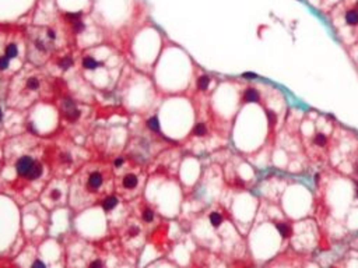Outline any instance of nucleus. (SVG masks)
I'll use <instances>...</instances> for the list:
<instances>
[{
	"mask_svg": "<svg viewBox=\"0 0 358 268\" xmlns=\"http://www.w3.org/2000/svg\"><path fill=\"white\" fill-rule=\"evenodd\" d=\"M34 163L35 162L31 156H23V158H20L17 161V163H16V170H17V173L20 176H27L29 173V170L32 169Z\"/></svg>",
	"mask_w": 358,
	"mask_h": 268,
	"instance_id": "1",
	"label": "nucleus"
},
{
	"mask_svg": "<svg viewBox=\"0 0 358 268\" xmlns=\"http://www.w3.org/2000/svg\"><path fill=\"white\" fill-rule=\"evenodd\" d=\"M102 184V175L98 172H94L90 175V177H88V189H90V191H95L97 189H99Z\"/></svg>",
	"mask_w": 358,
	"mask_h": 268,
	"instance_id": "2",
	"label": "nucleus"
},
{
	"mask_svg": "<svg viewBox=\"0 0 358 268\" xmlns=\"http://www.w3.org/2000/svg\"><path fill=\"white\" fill-rule=\"evenodd\" d=\"M118 203H119L118 198L111 195V197H106L104 201H102V208H104V211H112V209L118 205Z\"/></svg>",
	"mask_w": 358,
	"mask_h": 268,
	"instance_id": "3",
	"label": "nucleus"
},
{
	"mask_svg": "<svg viewBox=\"0 0 358 268\" xmlns=\"http://www.w3.org/2000/svg\"><path fill=\"white\" fill-rule=\"evenodd\" d=\"M41 175H42V165H41V163H34L32 169L29 170V173L25 176V177L29 179V180H35V179H38Z\"/></svg>",
	"mask_w": 358,
	"mask_h": 268,
	"instance_id": "4",
	"label": "nucleus"
},
{
	"mask_svg": "<svg viewBox=\"0 0 358 268\" xmlns=\"http://www.w3.org/2000/svg\"><path fill=\"white\" fill-rule=\"evenodd\" d=\"M259 92L255 91L253 88H249L245 91V95H243V99L245 102H257L259 100Z\"/></svg>",
	"mask_w": 358,
	"mask_h": 268,
	"instance_id": "5",
	"label": "nucleus"
},
{
	"mask_svg": "<svg viewBox=\"0 0 358 268\" xmlns=\"http://www.w3.org/2000/svg\"><path fill=\"white\" fill-rule=\"evenodd\" d=\"M137 176L134 175H126L123 177V186L126 187V189H134L136 186H137Z\"/></svg>",
	"mask_w": 358,
	"mask_h": 268,
	"instance_id": "6",
	"label": "nucleus"
},
{
	"mask_svg": "<svg viewBox=\"0 0 358 268\" xmlns=\"http://www.w3.org/2000/svg\"><path fill=\"white\" fill-rule=\"evenodd\" d=\"M99 66V63L95 60V59H93L91 56H87V57L83 59V67L87 70H94L97 69V67Z\"/></svg>",
	"mask_w": 358,
	"mask_h": 268,
	"instance_id": "7",
	"label": "nucleus"
},
{
	"mask_svg": "<svg viewBox=\"0 0 358 268\" xmlns=\"http://www.w3.org/2000/svg\"><path fill=\"white\" fill-rule=\"evenodd\" d=\"M346 21H347V24H350V25L358 24V13H357L355 10L347 11V14H346Z\"/></svg>",
	"mask_w": 358,
	"mask_h": 268,
	"instance_id": "8",
	"label": "nucleus"
},
{
	"mask_svg": "<svg viewBox=\"0 0 358 268\" xmlns=\"http://www.w3.org/2000/svg\"><path fill=\"white\" fill-rule=\"evenodd\" d=\"M65 117L67 120H70V122H74V120H77L80 117V110L77 108L74 109H69V110H65Z\"/></svg>",
	"mask_w": 358,
	"mask_h": 268,
	"instance_id": "9",
	"label": "nucleus"
},
{
	"mask_svg": "<svg viewBox=\"0 0 358 268\" xmlns=\"http://www.w3.org/2000/svg\"><path fill=\"white\" fill-rule=\"evenodd\" d=\"M147 127H148L151 131H160V120H158V117L157 116L150 117V119L147 120Z\"/></svg>",
	"mask_w": 358,
	"mask_h": 268,
	"instance_id": "10",
	"label": "nucleus"
},
{
	"mask_svg": "<svg viewBox=\"0 0 358 268\" xmlns=\"http://www.w3.org/2000/svg\"><path fill=\"white\" fill-rule=\"evenodd\" d=\"M209 85H210L209 75H202V77L197 80V87H199V89H202V91H206V89L209 88Z\"/></svg>",
	"mask_w": 358,
	"mask_h": 268,
	"instance_id": "11",
	"label": "nucleus"
},
{
	"mask_svg": "<svg viewBox=\"0 0 358 268\" xmlns=\"http://www.w3.org/2000/svg\"><path fill=\"white\" fill-rule=\"evenodd\" d=\"M277 230L280 232V234H283L284 237L291 236V228L287 225V223H277Z\"/></svg>",
	"mask_w": 358,
	"mask_h": 268,
	"instance_id": "12",
	"label": "nucleus"
},
{
	"mask_svg": "<svg viewBox=\"0 0 358 268\" xmlns=\"http://www.w3.org/2000/svg\"><path fill=\"white\" fill-rule=\"evenodd\" d=\"M17 55H18V47H17V45L11 43V45H9V46L6 47V56H7L9 59L16 57Z\"/></svg>",
	"mask_w": 358,
	"mask_h": 268,
	"instance_id": "13",
	"label": "nucleus"
},
{
	"mask_svg": "<svg viewBox=\"0 0 358 268\" xmlns=\"http://www.w3.org/2000/svg\"><path fill=\"white\" fill-rule=\"evenodd\" d=\"M210 222H211V225L214 226V228H217V226L221 225L223 218H221V215L218 214V212H213V214H210Z\"/></svg>",
	"mask_w": 358,
	"mask_h": 268,
	"instance_id": "14",
	"label": "nucleus"
},
{
	"mask_svg": "<svg viewBox=\"0 0 358 268\" xmlns=\"http://www.w3.org/2000/svg\"><path fill=\"white\" fill-rule=\"evenodd\" d=\"M193 134H195V136H199V137L204 136V134H206V126H204L203 123H197V124L195 126V128H193Z\"/></svg>",
	"mask_w": 358,
	"mask_h": 268,
	"instance_id": "15",
	"label": "nucleus"
},
{
	"mask_svg": "<svg viewBox=\"0 0 358 268\" xmlns=\"http://www.w3.org/2000/svg\"><path fill=\"white\" fill-rule=\"evenodd\" d=\"M62 105H63V110H69V109H74V108H76V102H74L73 99H70V98H66V99H63Z\"/></svg>",
	"mask_w": 358,
	"mask_h": 268,
	"instance_id": "16",
	"label": "nucleus"
},
{
	"mask_svg": "<svg viewBox=\"0 0 358 268\" xmlns=\"http://www.w3.org/2000/svg\"><path fill=\"white\" fill-rule=\"evenodd\" d=\"M38 87H39V81H38L37 78H34V77L28 78V81H27V88L35 91V89H38Z\"/></svg>",
	"mask_w": 358,
	"mask_h": 268,
	"instance_id": "17",
	"label": "nucleus"
},
{
	"mask_svg": "<svg viewBox=\"0 0 358 268\" xmlns=\"http://www.w3.org/2000/svg\"><path fill=\"white\" fill-rule=\"evenodd\" d=\"M59 66H60V69L67 70L69 67L73 66V60H71L70 57H65V59H62V60L59 61Z\"/></svg>",
	"mask_w": 358,
	"mask_h": 268,
	"instance_id": "18",
	"label": "nucleus"
},
{
	"mask_svg": "<svg viewBox=\"0 0 358 268\" xmlns=\"http://www.w3.org/2000/svg\"><path fill=\"white\" fill-rule=\"evenodd\" d=\"M143 219L144 222H151L152 219H154V212H152V209H144L143 211Z\"/></svg>",
	"mask_w": 358,
	"mask_h": 268,
	"instance_id": "19",
	"label": "nucleus"
},
{
	"mask_svg": "<svg viewBox=\"0 0 358 268\" xmlns=\"http://www.w3.org/2000/svg\"><path fill=\"white\" fill-rule=\"evenodd\" d=\"M266 116H267V120L269 123H270V126H274L277 122V116L274 114L273 110H266Z\"/></svg>",
	"mask_w": 358,
	"mask_h": 268,
	"instance_id": "20",
	"label": "nucleus"
},
{
	"mask_svg": "<svg viewBox=\"0 0 358 268\" xmlns=\"http://www.w3.org/2000/svg\"><path fill=\"white\" fill-rule=\"evenodd\" d=\"M9 64H10V59L7 56L0 57V70H6L9 67Z\"/></svg>",
	"mask_w": 358,
	"mask_h": 268,
	"instance_id": "21",
	"label": "nucleus"
},
{
	"mask_svg": "<svg viewBox=\"0 0 358 268\" xmlns=\"http://www.w3.org/2000/svg\"><path fill=\"white\" fill-rule=\"evenodd\" d=\"M315 142L318 145H324V144H326V137H324V134H318V136L315 137Z\"/></svg>",
	"mask_w": 358,
	"mask_h": 268,
	"instance_id": "22",
	"label": "nucleus"
},
{
	"mask_svg": "<svg viewBox=\"0 0 358 268\" xmlns=\"http://www.w3.org/2000/svg\"><path fill=\"white\" fill-rule=\"evenodd\" d=\"M73 27H74V31L76 32H81L83 29H84V22H81V20L80 21H76V22H73Z\"/></svg>",
	"mask_w": 358,
	"mask_h": 268,
	"instance_id": "23",
	"label": "nucleus"
},
{
	"mask_svg": "<svg viewBox=\"0 0 358 268\" xmlns=\"http://www.w3.org/2000/svg\"><path fill=\"white\" fill-rule=\"evenodd\" d=\"M31 268H46V265L43 264L42 261H39V260H37V261L32 264V267Z\"/></svg>",
	"mask_w": 358,
	"mask_h": 268,
	"instance_id": "24",
	"label": "nucleus"
},
{
	"mask_svg": "<svg viewBox=\"0 0 358 268\" xmlns=\"http://www.w3.org/2000/svg\"><path fill=\"white\" fill-rule=\"evenodd\" d=\"M90 268H102V262L99 260H95V261H93L90 264Z\"/></svg>",
	"mask_w": 358,
	"mask_h": 268,
	"instance_id": "25",
	"label": "nucleus"
},
{
	"mask_svg": "<svg viewBox=\"0 0 358 268\" xmlns=\"http://www.w3.org/2000/svg\"><path fill=\"white\" fill-rule=\"evenodd\" d=\"M51 197L53 198V200H59V198H60V191H59V190H53V191L51 193Z\"/></svg>",
	"mask_w": 358,
	"mask_h": 268,
	"instance_id": "26",
	"label": "nucleus"
},
{
	"mask_svg": "<svg viewBox=\"0 0 358 268\" xmlns=\"http://www.w3.org/2000/svg\"><path fill=\"white\" fill-rule=\"evenodd\" d=\"M113 165H115V168H120L123 165V158H116L113 161Z\"/></svg>",
	"mask_w": 358,
	"mask_h": 268,
	"instance_id": "27",
	"label": "nucleus"
},
{
	"mask_svg": "<svg viewBox=\"0 0 358 268\" xmlns=\"http://www.w3.org/2000/svg\"><path fill=\"white\" fill-rule=\"evenodd\" d=\"M137 234H138V229L137 228H132L129 230V236L130 237H134V236H137Z\"/></svg>",
	"mask_w": 358,
	"mask_h": 268,
	"instance_id": "28",
	"label": "nucleus"
},
{
	"mask_svg": "<svg viewBox=\"0 0 358 268\" xmlns=\"http://www.w3.org/2000/svg\"><path fill=\"white\" fill-rule=\"evenodd\" d=\"M242 77L248 78V80H252V78H256V74H253V73H243Z\"/></svg>",
	"mask_w": 358,
	"mask_h": 268,
	"instance_id": "29",
	"label": "nucleus"
},
{
	"mask_svg": "<svg viewBox=\"0 0 358 268\" xmlns=\"http://www.w3.org/2000/svg\"><path fill=\"white\" fill-rule=\"evenodd\" d=\"M60 159H62L63 162H70V161H71V158H70V155H69V154H63V155L60 156Z\"/></svg>",
	"mask_w": 358,
	"mask_h": 268,
	"instance_id": "30",
	"label": "nucleus"
},
{
	"mask_svg": "<svg viewBox=\"0 0 358 268\" xmlns=\"http://www.w3.org/2000/svg\"><path fill=\"white\" fill-rule=\"evenodd\" d=\"M35 45H37V47L39 50H45V46H43V42L42 41H37L35 42Z\"/></svg>",
	"mask_w": 358,
	"mask_h": 268,
	"instance_id": "31",
	"label": "nucleus"
},
{
	"mask_svg": "<svg viewBox=\"0 0 358 268\" xmlns=\"http://www.w3.org/2000/svg\"><path fill=\"white\" fill-rule=\"evenodd\" d=\"M48 36L51 39H55V36H56V35H55V31L53 29H48Z\"/></svg>",
	"mask_w": 358,
	"mask_h": 268,
	"instance_id": "32",
	"label": "nucleus"
},
{
	"mask_svg": "<svg viewBox=\"0 0 358 268\" xmlns=\"http://www.w3.org/2000/svg\"><path fill=\"white\" fill-rule=\"evenodd\" d=\"M2 117H3V112H2V109H0V120H2Z\"/></svg>",
	"mask_w": 358,
	"mask_h": 268,
	"instance_id": "33",
	"label": "nucleus"
},
{
	"mask_svg": "<svg viewBox=\"0 0 358 268\" xmlns=\"http://www.w3.org/2000/svg\"><path fill=\"white\" fill-rule=\"evenodd\" d=\"M357 194H358V187H357Z\"/></svg>",
	"mask_w": 358,
	"mask_h": 268,
	"instance_id": "34",
	"label": "nucleus"
}]
</instances>
